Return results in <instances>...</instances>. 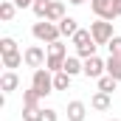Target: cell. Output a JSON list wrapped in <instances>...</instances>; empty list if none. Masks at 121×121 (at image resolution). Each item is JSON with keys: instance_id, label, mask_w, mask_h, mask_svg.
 <instances>
[{"instance_id": "2e32d148", "label": "cell", "mask_w": 121, "mask_h": 121, "mask_svg": "<svg viewBox=\"0 0 121 121\" xmlns=\"http://www.w3.org/2000/svg\"><path fill=\"white\" fill-rule=\"evenodd\" d=\"M70 73H65V70H59V73H54V90H68L70 87Z\"/></svg>"}, {"instance_id": "5bb4252c", "label": "cell", "mask_w": 121, "mask_h": 121, "mask_svg": "<svg viewBox=\"0 0 121 121\" xmlns=\"http://www.w3.org/2000/svg\"><path fill=\"white\" fill-rule=\"evenodd\" d=\"M107 73H110L116 82H121V56L110 54V59H107Z\"/></svg>"}, {"instance_id": "44dd1931", "label": "cell", "mask_w": 121, "mask_h": 121, "mask_svg": "<svg viewBox=\"0 0 121 121\" xmlns=\"http://www.w3.org/2000/svg\"><path fill=\"white\" fill-rule=\"evenodd\" d=\"M99 90H101V93H113V90H116V79H113L110 73L101 76V79H99Z\"/></svg>"}, {"instance_id": "ffe728a7", "label": "cell", "mask_w": 121, "mask_h": 121, "mask_svg": "<svg viewBox=\"0 0 121 121\" xmlns=\"http://www.w3.org/2000/svg\"><path fill=\"white\" fill-rule=\"evenodd\" d=\"M51 3H54V0H34V6H31V9H34V14H37L39 20H45V14H48Z\"/></svg>"}, {"instance_id": "ac0fdd59", "label": "cell", "mask_w": 121, "mask_h": 121, "mask_svg": "<svg viewBox=\"0 0 121 121\" xmlns=\"http://www.w3.org/2000/svg\"><path fill=\"white\" fill-rule=\"evenodd\" d=\"M65 59H68V56H54V54H48V59H45V68H48L51 73H59L62 68H65Z\"/></svg>"}, {"instance_id": "ba28073f", "label": "cell", "mask_w": 121, "mask_h": 121, "mask_svg": "<svg viewBox=\"0 0 121 121\" xmlns=\"http://www.w3.org/2000/svg\"><path fill=\"white\" fill-rule=\"evenodd\" d=\"M0 87H3L6 96H9V93H14L17 87H20V76H17L14 70H6V73L0 76Z\"/></svg>"}, {"instance_id": "8fae6325", "label": "cell", "mask_w": 121, "mask_h": 121, "mask_svg": "<svg viewBox=\"0 0 121 121\" xmlns=\"http://www.w3.org/2000/svg\"><path fill=\"white\" fill-rule=\"evenodd\" d=\"M45 20H51V23H59V20H65V6H62L59 0H54V3H51V9H48Z\"/></svg>"}, {"instance_id": "f1b7e54d", "label": "cell", "mask_w": 121, "mask_h": 121, "mask_svg": "<svg viewBox=\"0 0 121 121\" xmlns=\"http://www.w3.org/2000/svg\"><path fill=\"white\" fill-rule=\"evenodd\" d=\"M70 3H73V6H82V3H85V0H70Z\"/></svg>"}, {"instance_id": "7a4b0ae2", "label": "cell", "mask_w": 121, "mask_h": 121, "mask_svg": "<svg viewBox=\"0 0 121 121\" xmlns=\"http://www.w3.org/2000/svg\"><path fill=\"white\" fill-rule=\"evenodd\" d=\"M31 34L39 39V42H56L62 37V31H59V23H51V20H39V23H34V28H31Z\"/></svg>"}, {"instance_id": "7402d4cb", "label": "cell", "mask_w": 121, "mask_h": 121, "mask_svg": "<svg viewBox=\"0 0 121 121\" xmlns=\"http://www.w3.org/2000/svg\"><path fill=\"white\" fill-rule=\"evenodd\" d=\"M14 51H17V42L11 37H3L0 39V54H14Z\"/></svg>"}, {"instance_id": "d4e9b609", "label": "cell", "mask_w": 121, "mask_h": 121, "mask_svg": "<svg viewBox=\"0 0 121 121\" xmlns=\"http://www.w3.org/2000/svg\"><path fill=\"white\" fill-rule=\"evenodd\" d=\"M37 121H56V110H51V107H42Z\"/></svg>"}, {"instance_id": "7c38bea8", "label": "cell", "mask_w": 121, "mask_h": 121, "mask_svg": "<svg viewBox=\"0 0 121 121\" xmlns=\"http://www.w3.org/2000/svg\"><path fill=\"white\" fill-rule=\"evenodd\" d=\"M62 70H65V73H70V76H76V73H82V70H85V62L79 59V56H68Z\"/></svg>"}, {"instance_id": "52a82bcc", "label": "cell", "mask_w": 121, "mask_h": 121, "mask_svg": "<svg viewBox=\"0 0 121 121\" xmlns=\"http://www.w3.org/2000/svg\"><path fill=\"white\" fill-rule=\"evenodd\" d=\"M23 56H26V65H28V68H34V70H37V68H42V65H45V59H48V56H45V51H42L39 45L26 48V54H23Z\"/></svg>"}, {"instance_id": "603a6c76", "label": "cell", "mask_w": 121, "mask_h": 121, "mask_svg": "<svg viewBox=\"0 0 121 121\" xmlns=\"http://www.w3.org/2000/svg\"><path fill=\"white\" fill-rule=\"evenodd\" d=\"M39 110H42V107H26V104H23V121H37L39 118Z\"/></svg>"}, {"instance_id": "8992f818", "label": "cell", "mask_w": 121, "mask_h": 121, "mask_svg": "<svg viewBox=\"0 0 121 121\" xmlns=\"http://www.w3.org/2000/svg\"><path fill=\"white\" fill-rule=\"evenodd\" d=\"M104 70H107V62H101L99 56H90V59H85V76L87 79H101L104 76Z\"/></svg>"}, {"instance_id": "277c9868", "label": "cell", "mask_w": 121, "mask_h": 121, "mask_svg": "<svg viewBox=\"0 0 121 121\" xmlns=\"http://www.w3.org/2000/svg\"><path fill=\"white\" fill-rule=\"evenodd\" d=\"M90 34L96 39V45H107L113 39V23L110 20H96V23H90Z\"/></svg>"}, {"instance_id": "4fadbf2b", "label": "cell", "mask_w": 121, "mask_h": 121, "mask_svg": "<svg viewBox=\"0 0 121 121\" xmlns=\"http://www.w3.org/2000/svg\"><path fill=\"white\" fill-rule=\"evenodd\" d=\"M23 62H26V56H23L20 51H14V54H3V68H9V70L20 68Z\"/></svg>"}, {"instance_id": "9c48e42d", "label": "cell", "mask_w": 121, "mask_h": 121, "mask_svg": "<svg viewBox=\"0 0 121 121\" xmlns=\"http://www.w3.org/2000/svg\"><path fill=\"white\" fill-rule=\"evenodd\" d=\"M85 116H87L85 101H70L68 104V121H85Z\"/></svg>"}, {"instance_id": "484cf974", "label": "cell", "mask_w": 121, "mask_h": 121, "mask_svg": "<svg viewBox=\"0 0 121 121\" xmlns=\"http://www.w3.org/2000/svg\"><path fill=\"white\" fill-rule=\"evenodd\" d=\"M107 48H110V54H116V56H121V37H113V39L107 42Z\"/></svg>"}, {"instance_id": "cb8c5ba5", "label": "cell", "mask_w": 121, "mask_h": 121, "mask_svg": "<svg viewBox=\"0 0 121 121\" xmlns=\"http://www.w3.org/2000/svg\"><path fill=\"white\" fill-rule=\"evenodd\" d=\"M48 54H54V56H68V48L56 39V42H51V45H48Z\"/></svg>"}, {"instance_id": "9a60e30c", "label": "cell", "mask_w": 121, "mask_h": 121, "mask_svg": "<svg viewBox=\"0 0 121 121\" xmlns=\"http://www.w3.org/2000/svg\"><path fill=\"white\" fill-rule=\"evenodd\" d=\"M90 107H93V110H110V93H101V90H99L90 99Z\"/></svg>"}, {"instance_id": "30bf717a", "label": "cell", "mask_w": 121, "mask_h": 121, "mask_svg": "<svg viewBox=\"0 0 121 121\" xmlns=\"http://www.w3.org/2000/svg\"><path fill=\"white\" fill-rule=\"evenodd\" d=\"M14 11H17V3L14 0H3L0 3V20L3 23H11L14 20Z\"/></svg>"}, {"instance_id": "f546056e", "label": "cell", "mask_w": 121, "mask_h": 121, "mask_svg": "<svg viewBox=\"0 0 121 121\" xmlns=\"http://www.w3.org/2000/svg\"><path fill=\"white\" fill-rule=\"evenodd\" d=\"M110 121H118V118H110Z\"/></svg>"}, {"instance_id": "4316f807", "label": "cell", "mask_w": 121, "mask_h": 121, "mask_svg": "<svg viewBox=\"0 0 121 121\" xmlns=\"http://www.w3.org/2000/svg\"><path fill=\"white\" fill-rule=\"evenodd\" d=\"M17 3V9H26V6H34V0H14Z\"/></svg>"}, {"instance_id": "83f0119b", "label": "cell", "mask_w": 121, "mask_h": 121, "mask_svg": "<svg viewBox=\"0 0 121 121\" xmlns=\"http://www.w3.org/2000/svg\"><path fill=\"white\" fill-rule=\"evenodd\" d=\"M113 9H116V14L121 17V0H113Z\"/></svg>"}, {"instance_id": "d6986e66", "label": "cell", "mask_w": 121, "mask_h": 121, "mask_svg": "<svg viewBox=\"0 0 121 121\" xmlns=\"http://www.w3.org/2000/svg\"><path fill=\"white\" fill-rule=\"evenodd\" d=\"M39 99H42V96L34 90V87H31V90H23V104H26V107H39Z\"/></svg>"}, {"instance_id": "6da1fadb", "label": "cell", "mask_w": 121, "mask_h": 121, "mask_svg": "<svg viewBox=\"0 0 121 121\" xmlns=\"http://www.w3.org/2000/svg\"><path fill=\"white\" fill-rule=\"evenodd\" d=\"M70 39H73V48H76V56H79V59H90V56H96V48H99V45H96V39H93L90 31L79 28Z\"/></svg>"}, {"instance_id": "5b68a950", "label": "cell", "mask_w": 121, "mask_h": 121, "mask_svg": "<svg viewBox=\"0 0 121 121\" xmlns=\"http://www.w3.org/2000/svg\"><path fill=\"white\" fill-rule=\"evenodd\" d=\"M90 9H93V14L99 17V20H116L118 14H116V9H113V0H90Z\"/></svg>"}, {"instance_id": "3957f363", "label": "cell", "mask_w": 121, "mask_h": 121, "mask_svg": "<svg viewBox=\"0 0 121 121\" xmlns=\"http://www.w3.org/2000/svg\"><path fill=\"white\" fill-rule=\"evenodd\" d=\"M31 87L45 99L48 93L54 90V73H51L48 68H37V70H34V76H31Z\"/></svg>"}, {"instance_id": "e0dca14e", "label": "cell", "mask_w": 121, "mask_h": 121, "mask_svg": "<svg viewBox=\"0 0 121 121\" xmlns=\"http://www.w3.org/2000/svg\"><path fill=\"white\" fill-rule=\"evenodd\" d=\"M59 31H62V37H73L79 31V26H76L73 17H65V20H59Z\"/></svg>"}]
</instances>
